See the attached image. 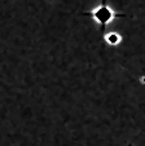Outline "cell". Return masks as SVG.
<instances>
[{"instance_id": "cell-1", "label": "cell", "mask_w": 145, "mask_h": 146, "mask_svg": "<svg viewBox=\"0 0 145 146\" xmlns=\"http://www.w3.org/2000/svg\"><path fill=\"white\" fill-rule=\"evenodd\" d=\"M84 16H90L93 22L97 23L100 29L104 31L105 27L110 25L117 17H123V14H118L117 11L110 4H108L105 0H101V3L97 4L90 12L84 13Z\"/></svg>"}, {"instance_id": "cell-2", "label": "cell", "mask_w": 145, "mask_h": 146, "mask_svg": "<svg viewBox=\"0 0 145 146\" xmlns=\"http://www.w3.org/2000/svg\"><path fill=\"white\" fill-rule=\"evenodd\" d=\"M104 40H105L106 44L114 47V45L120 44V41H122V36H120V34H118L117 31H110V33H106L104 35Z\"/></svg>"}]
</instances>
